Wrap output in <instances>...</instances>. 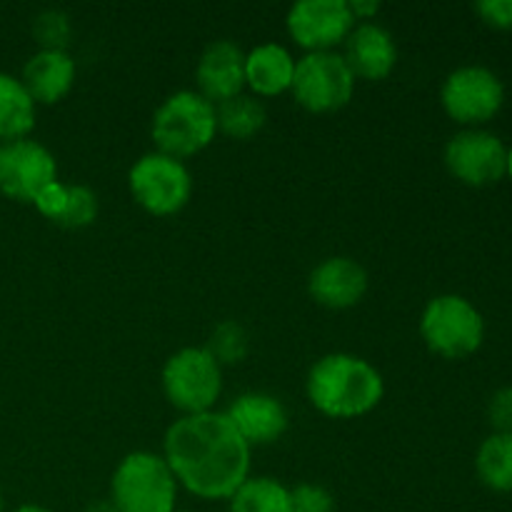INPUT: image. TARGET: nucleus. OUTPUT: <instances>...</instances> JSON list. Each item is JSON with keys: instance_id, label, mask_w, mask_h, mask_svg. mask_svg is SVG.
<instances>
[{"instance_id": "f8f14e48", "label": "nucleus", "mask_w": 512, "mask_h": 512, "mask_svg": "<svg viewBox=\"0 0 512 512\" xmlns=\"http://www.w3.org/2000/svg\"><path fill=\"white\" fill-rule=\"evenodd\" d=\"M58 180V160L33 138L0 143V195L15 203H33L48 183Z\"/></svg>"}, {"instance_id": "c85d7f7f", "label": "nucleus", "mask_w": 512, "mask_h": 512, "mask_svg": "<svg viewBox=\"0 0 512 512\" xmlns=\"http://www.w3.org/2000/svg\"><path fill=\"white\" fill-rule=\"evenodd\" d=\"M475 13L485 25L498 30H512V0H480Z\"/></svg>"}, {"instance_id": "473e14b6", "label": "nucleus", "mask_w": 512, "mask_h": 512, "mask_svg": "<svg viewBox=\"0 0 512 512\" xmlns=\"http://www.w3.org/2000/svg\"><path fill=\"white\" fill-rule=\"evenodd\" d=\"M0 512H5V495H3V490H0Z\"/></svg>"}, {"instance_id": "7ed1b4c3", "label": "nucleus", "mask_w": 512, "mask_h": 512, "mask_svg": "<svg viewBox=\"0 0 512 512\" xmlns=\"http://www.w3.org/2000/svg\"><path fill=\"white\" fill-rule=\"evenodd\" d=\"M218 135V113L198 90H175L155 108L150 138L158 153L188 160L210 148Z\"/></svg>"}, {"instance_id": "aec40b11", "label": "nucleus", "mask_w": 512, "mask_h": 512, "mask_svg": "<svg viewBox=\"0 0 512 512\" xmlns=\"http://www.w3.org/2000/svg\"><path fill=\"white\" fill-rule=\"evenodd\" d=\"M475 473L485 488L512 493V433H493L480 443Z\"/></svg>"}, {"instance_id": "393cba45", "label": "nucleus", "mask_w": 512, "mask_h": 512, "mask_svg": "<svg viewBox=\"0 0 512 512\" xmlns=\"http://www.w3.org/2000/svg\"><path fill=\"white\" fill-rule=\"evenodd\" d=\"M100 200L98 193L88 185H68V205H65L63 218L58 220L60 228L83 230L98 220Z\"/></svg>"}, {"instance_id": "72a5a7b5", "label": "nucleus", "mask_w": 512, "mask_h": 512, "mask_svg": "<svg viewBox=\"0 0 512 512\" xmlns=\"http://www.w3.org/2000/svg\"><path fill=\"white\" fill-rule=\"evenodd\" d=\"M173 512H195V510H173Z\"/></svg>"}, {"instance_id": "a211bd4d", "label": "nucleus", "mask_w": 512, "mask_h": 512, "mask_svg": "<svg viewBox=\"0 0 512 512\" xmlns=\"http://www.w3.org/2000/svg\"><path fill=\"white\" fill-rule=\"evenodd\" d=\"M298 58L280 43H260L245 53V88L255 98H278L290 93Z\"/></svg>"}, {"instance_id": "9d476101", "label": "nucleus", "mask_w": 512, "mask_h": 512, "mask_svg": "<svg viewBox=\"0 0 512 512\" xmlns=\"http://www.w3.org/2000/svg\"><path fill=\"white\" fill-rule=\"evenodd\" d=\"M448 173L470 188H488L505 178L508 145L488 128H463L445 143Z\"/></svg>"}, {"instance_id": "f3484780", "label": "nucleus", "mask_w": 512, "mask_h": 512, "mask_svg": "<svg viewBox=\"0 0 512 512\" xmlns=\"http://www.w3.org/2000/svg\"><path fill=\"white\" fill-rule=\"evenodd\" d=\"M78 65L68 50H35L23 65L25 90L38 105H55L73 90Z\"/></svg>"}, {"instance_id": "dca6fc26", "label": "nucleus", "mask_w": 512, "mask_h": 512, "mask_svg": "<svg viewBox=\"0 0 512 512\" xmlns=\"http://www.w3.org/2000/svg\"><path fill=\"white\" fill-rule=\"evenodd\" d=\"M353 70L355 80H385L398 65V45L393 33L380 23H358L350 30L340 53Z\"/></svg>"}, {"instance_id": "f704fd0d", "label": "nucleus", "mask_w": 512, "mask_h": 512, "mask_svg": "<svg viewBox=\"0 0 512 512\" xmlns=\"http://www.w3.org/2000/svg\"><path fill=\"white\" fill-rule=\"evenodd\" d=\"M85 512H98V510H85Z\"/></svg>"}, {"instance_id": "9b49d317", "label": "nucleus", "mask_w": 512, "mask_h": 512, "mask_svg": "<svg viewBox=\"0 0 512 512\" xmlns=\"http://www.w3.org/2000/svg\"><path fill=\"white\" fill-rule=\"evenodd\" d=\"M355 25L348 0H298L285 15L290 40L305 53H335Z\"/></svg>"}, {"instance_id": "f257e3e1", "label": "nucleus", "mask_w": 512, "mask_h": 512, "mask_svg": "<svg viewBox=\"0 0 512 512\" xmlns=\"http://www.w3.org/2000/svg\"><path fill=\"white\" fill-rule=\"evenodd\" d=\"M250 453L220 410L180 415L163 438V458L180 488L200 500H230L250 478Z\"/></svg>"}, {"instance_id": "1a4fd4ad", "label": "nucleus", "mask_w": 512, "mask_h": 512, "mask_svg": "<svg viewBox=\"0 0 512 512\" xmlns=\"http://www.w3.org/2000/svg\"><path fill=\"white\" fill-rule=\"evenodd\" d=\"M440 103L448 118L463 128H483L503 108L505 85L485 65H460L443 80Z\"/></svg>"}, {"instance_id": "2f4dec72", "label": "nucleus", "mask_w": 512, "mask_h": 512, "mask_svg": "<svg viewBox=\"0 0 512 512\" xmlns=\"http://www.w3.org/2000/svg\"><path fill=\"white\" fill-rule=\"evenodd\" d=\"M505 175L512 180V148H508V168H505Z\"/></svg>"}, {"instance_id": "412c9836", "label": "nucleus", "mask_w": 512, "mask_h": 512, "mask_svg": "<svg viewBox=\"0 0 512 512\" xmlns=\"http://www.w3.org/2000/svg\"><path fill=\"white\" fill-rule=\"evenodd\" d=\"M215 113H218V133L228 135L230 140L255 138L268 120L263 100L250 93H240L225 103L215 105Z\"/></svg>"}, {"instance_id": "7c9ffc66", "label": "nucleus", "mask_w": 512, "mask_h": 512, "mask_svg": "<svg viewBox=\"0 0 512 512\" xmlns=\"http://www.w3.org/2000/svg\"><path fill=\"white\" fill-rule=\"evenodd\" d=\"M13 512H53V510L43 508V505H20V508H15Z\"/></svg>"}, {"instance_id": "bb28decb", "label": "nucleus", "mask_w": 512, "mask_h": 512, "mask_svg": "<svg viewBox=\"0 0 512 512\" xmlns=\"http://www.w3.org/2000/svg\"><path fill=\"white\" fill-rule=\"evenodd\" d=\"M30 205H33L45 220L58 225V220L63 218L65 213V205H68V185L60 183V180H53V183H48L38 195H35Z\"/></svg>"}, {"instance_id": "39448f33", "label": "nucleus", "mask_w": 512, "mask_h": 512, "mask_svg": "<svg viewBox=\"0 0 512 512\" xmlns=\"http://www.w3.org/2000/svg\"><path fill=\"white\" fill-rule=\"evenodd\" d=\"M420 338L430 353L445 360H463L478 353L485 340V318L465 295L443 293L425 303Z\"/></svg>"}, {"instance_id": "4468645a", "label": "nucleus", "mask_w": 512, "mask_h": 512, "mask_svg": "<svg viewBox=\"0 0 512 512\" xmlns=\"http://www.w3.org/2000/svg\"><path fill=\"white\" fill-rule=\"evenodd\" d=\"M198 93L213 105L225 103L245 90V53L228 38L213 40L203 48L195 63Z\"/></svg>"}, {"instance_id": "2eb2a0df", "label": "nucleus", "mask_w": 512, "mask_h": 512, "mask_svg": "<svg viewBox=\"0 0 512 512\" xmlns=\"http://www.w3.org/2000/svg\"><path fill=\"white\" fill-rule=\"evenodd\" d=\"M308 293L328 310L355 308L368 293V270L348 255H330L310 270Z\"/></svg>"}, {"instance_id": "ddd939ff", "label": "nucleus", "mask_w": 512, "mask_h": 512, "mask_svg": "<svg viewBox=\"0 0 512 512\" xmlns=\"http://www.w3.org/2000/svg\"><path fill=\"white\" fill-rule=\"evenodd\" d=\"M225 415L250 450L278 443L290 425V415L283 400L270 393H260V390L238 395L228 405Z\"/></svg>"}, {"instance_id": "4be33fe9", "label": "nucleus", "mask_w": 512, "mask_h": 512, "mask_svg": "<svg viewBox=\"0 0 512 512\" xmlns=\"http://www.w3.org/2000/svg\"><path fill=\"white\" fill-rule=\"evenodd\" d=\"M228 512H290V488L270 475H250L228 500Z\"/></svg>"}, {"instance_id": "c756f323", "label": "nucleus", "mask_w": 512, "mask_h": 512, "mask_svg": "<svg viewBox=\"0 0 512 512\" xmlns=\"http://www.w3.org/2000/svg\"><path fill=\"white\" fill-rule=\"evenodd\" d=\"M348 5L355 23H373L375 15L380 13V3H375V0H348Z\"/></svg>"}, {"instance_id": "b1692460", "label": "nucleus", "mask_w": 512, "mask_h": 512, "mask_svg": "<svg viewBox=\"0 0 512 512\" xmlns=\"http://www.w3.org/2000/svg\"><path fill=\"white\" fill-rule=\"evenodd\" d=\"M73 38L70 15L60 8H45L33 18V40L38 50H68Z\"/></svg>"}, {"instance_id": "0eeeda50", "label": "nucleus", "mask_w": 512, "mask_h": 512, "mask_svg": "<svg viewBox=\"0 0 512 512\" xmlns=\"http://www.w3.org/2000/svg\"><path fill=\"white\" fill-rule=\"evenodd\" d=\"M130 198L155 218H168L180 213L193 195V175L188 165L178 158L158 153L140 155L128 170Z\"/></svg>"}, {"instance_id": "5701e85b", "label": "nucleus", "mask_w": 512, "mask_h": 512, "mask_svg": "<svg viewBox=\"0 0 512 512\" xmlns=\"http://www.w3.org/2000/svg\"><path fill=\"white\" fill-rule=\"evenodd\" d=\"M205 348H208V353L218 360L220 368L243 363L250 353L248 330H245L238 320H223V323H218L213 328Z\"/></svg>"}, {"instance_id": "20e7f679", "label": "nucleus", "mask_w": 512, "mask_h": 512, "mask_svg": "<svg viewBox=\"0 0 512 512\" xmlns=\"http://www.w3.org/2000/svg\"><path fill=\"white\" fill-rule=\"evenodd\" d=\"M180 485L163 453L135 450L110 475V505L115 512H173L178 510Z\"/></svg>"}, {"instance_id": "cd10ccee", "label": "nucleus", "mask_w": 512, "mask_h": 512, "mask_svg": "<svg viewBox=\"0 0 512 512\" xmlns=\"http://www.w3.org/2000/svg\"><path fill=\"white\" fill-rule=\"evenodd\" d=\"M488 420L493 433H512V388H500L490 395Z\"/></svg>"}, {"instance_id": "f03ea898", "label": "nucleus", "mask_w": 512, "mask_h": 512, "mask_svg": "<svg viewBox=\"0 0 512 512\" xmlns=\"http://www.w3.org/2000/svg\"><path fill=\"white\" fill-rule=\"evenodd\" d=\"M305 395L325 418L355 420L383 403L385 380L380 370L360 355L328 353L310 365Z\"/></svg>"}, {"instance_id": "6ab92c4d", "label": "nucleus", "mask_w": 512, "mask_h": 512, "mask_svg": "<svg viewBox=\"0 0 512 512\" xmlns=\"http://www.w3.org/2000/svg\"><path fill=\"white\" fill-rule=\"evenodd\" d=\"M38 120V103L30 98L23 80L0 73V143L30 138Z\"/></svg>"}, {"instance_id": "423d86ee", "label": "nucleus", "mask_w": 512, "mask_h": 512, "mask_svg": "<svg viewBox=\"0 0 512 512\" xmlns=\"http://www.w3.org/2000/svg\"><path fill=\"white\" fill-rule=\"evenodd\" d=\"M160 385L180 415L210 413L223 395V368L205 345H188L165 360Z\"/></svg>"}, {"instance_id": "a878e982", "label": "nucleus", "mask_w": 512, "mask_h": 512, "mask_svg": "<svg viewBox=\"0 0 512 512\" xmlns=\"http://www.w3.org/2000/svg\"><path fill=\"white\" fill-rule=\"evenodd\" d=\"M290 512H335V498L318 483H298L290 488Z\"/></svg>"}, {"instance_id": "6e6552de", "label": "nucleus", "mask_w": 512, "mask_h": 512, "mask_svg": "<svg viewBox=\"0 0 512 512\" xmlns=\"http://www.w3.org/2000/svg\"><path fill=\"white\" fill-rule=\"evenodd\" d=\"M355 75L343 55L335 53H305L298 58L293 78L295 103L313 115H328L343 110L355 95Z\"/></svg>"}]
</instances>
